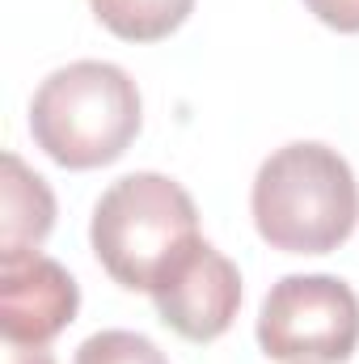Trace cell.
I'll return each instance as SVG.
<instances>
[{"mask_svg": "<svg viewBox=\"0 0 359 364\" xmlns=\"http://www.w3.org/2000/svg\"><path fill=\"white\" fill-rule=\"evenodd\" d=\"M250 208L270 250L330 255L355 229L359 186L338 149L296 140L275 149L258 166Z\"/></svg>", "mask_w": 359, "mask_h": 364, "instance_id": "6da1fadb", "label": "cell"}, {"mask_svg": "<svg viewBox=\"0 0 359 364\" xmlns=\"http://www.w3.org/2000/svg\"><path fill=\"white\" fill-rule=\"evenodd\" d=\"M144 106L118 64L77 60L55 68L30 102L34 144L64 170H97L118 161L140 136Z\"/></svg>", "mask_w": 359, "mask_h": 364, "instance_id": "7a4b0ae2", "label": "cell"}, {"mask_svg": "<svg viewBox=\"0 0 359 364\" xmlns=\"http://www.w3.org/2000/svg\"><path fill=\"white\" fill-rule=\"evenodd\" d=\"M199 237L194 199L165 174H127L101 191L89 242L101 272L127 292H148L161 267Z\"/></svg>", "mask_w": 359, "mask_h": 364, "instance_id": "3957f363", "label": "cell"}, {"mask_svg": "<svg viewBox=\"0 0 359 364\" xmlns=\"http://www.w3.org/2000/svg\"><path fill=\"white\" fill-rule=\"evenodd\" d=\"M258 348L279 364H347L359 348V296L338 275H283L263 301Z\"/></svg>", "mask_w": 359, "mask_h": 364, "instance_id": "277c9868", "label": "cell"}, {"mask_svg": "<svg viewBox=\"0 0 359 364\" xmlns=\"http://www.w3.org/2000/svg\"><path fill=\"white\" fill-rule=\"evenodd\" d=\"M148 296L174 335L211 343L233 326L241 309V275L211 242L194 237L161 267Z\"/></svg>", "mask_w": 359, "mask_h": 364, "instance_id": "5b68a950", "label": "cell"}, {"mask_svg": "<svg viewBox=\"0 0 359 364\" xmlns=\"http://www.w3.org/2000/svg\"><path fill=\"white\" fill-rule=\"evenodd\" d=\"M81 309V288L55 259L26 255L0 263V335L4 343L47 348L72 326Z\"/></svg>", "mask_w": 359, "mask_h": 364, "instance_id": "8992f818", "label": "cell"}, {"mask_svg": "<svg viewBox=\"0 0 359 364\" xmlns=\"http://www.w3.org/2000/svg\"><path fill=\"white\" fill-rule=\"evenodd\" d=\"M55 225V195L17 153H4L0 182V263L38 255Z\"/></svg>", "mask_w": 359, "mask_h": 364, "instance_id": "52a82bcc", "label": "cell"}, {"mask_svg": "<svg viewBox=\"0 0 359 364\" xmlns=\"http://www.w3.org/2000/svg\"><path fill=\"white\" fill-rule=\"evenodd\" d=\"M89 9L123 43H161L190 17L194 0H89Z\"/></svg>", "mask_w": 359, "mask_h": 364, "instance_id": "ba28073f", "label": "cell"}, {"mask_svg": "<svg viewBox=\"0 0 359 364\" xmlns=\"http://www.w3.org/2000/svg\"><path fill=\"white\" fill-rule=\"evenodd\" d=\"M77 364H170L153 339L136 331H97L77 348Z\"/></svg>", "mask_w": 359, "mask_h": 364, "instance_id": "9c48e42d", "label": "cell"}, {"mask_svg": "<svg viewBox=\"0 0 359 364\" xmlns=\"http://www.w3.org/2000/svg\"><path fill=\"white\" fill-rule=\"evenodd\" d=\"M304 9L338 34H359V0H304Z\"/></svg>", "mask_w": 359, "mask_h": 364, "instance_id": "30bf717a", "label": "cell"}, {"mask_svg": "<svg viewBox=\"0 0 359 364\" xmlns=\"http://www.w3.org/2000/svg\"><path fill=\"white\" fill-rule=\"evenodd\" d=\"M4 364H55V356L34 343H4Z\"/></svg>", "mask_w": 359, "mask_h": 364, "instance_id": "8fae6325", "label": "cell"}]
</instances>
